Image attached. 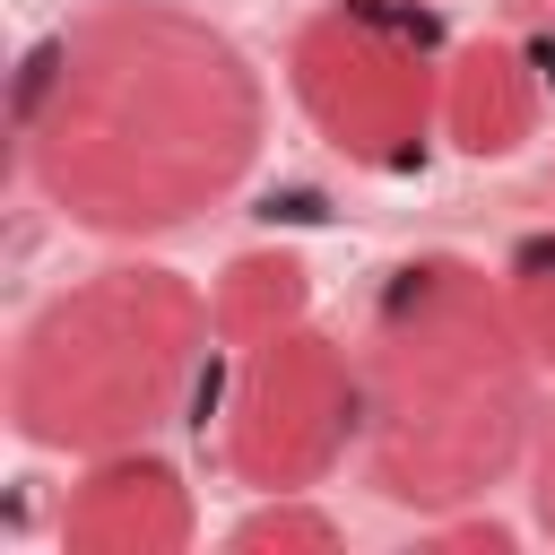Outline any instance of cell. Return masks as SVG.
<instances>
[{"instance_id":"8992f818","label":"cell","mask_w":555,"mask_h":555,"mask_svg":"<svg viewBox=\"0 0 555 555\" xmlns=\"http://www.w3.org/2000/svg\"><path fill=\"white\" fill-rule=\"evenodd\" d=\"M199 538L191 486L173 460H156L147 442L130 451H95L61 503V546L69 555H173Z\"/></svg>"},{"instance_id":"6da1fadb","label":"cell","mask_w":555,"mask_h":555,"mask_svg":"<svg viewBox=\"0 0 555 555\" xmlns=\"http://www.w3.org/2000/svg\"><path fill=\"white\" fill-rule=\"evenodd\" d=\"M260 139L251 52L182 0H95L17 69V173L78 234L147 243L225 208Z\"/></svg>"},{"instance_id":"7a4b0ae2","label":"cell","mask_w":555,"mask_h":555,"mask_svg":"<svg viewBox=\"0 0 555 555\" xmlns=\"http://www.w3.org/2000/svg\"><path fill=\"white\" fill-rule=\"evenodd\" d=\"M356 373H364L356 477L416 520L486 503L538 451L546 364L512 312L503 269H477L468 251H416L373 286Z\"/></svg>"},{"instance_id":"ba28073f","label":"cell","mask_w":555,"mask_h":555,"mask_svg":"<svg viewBox=\"0 0 555 555\" xmlns=\"http://www.w3.org/2000/svg\"><path fill=\"white\" fill-rule=\"evenodd\" d=\"M208 312H217V356H225V347H243V338H260V330L312 312V278H304L295 251H243V260L217 269Z\"/></svg>"},{"instance_id":"5b68a950","label":"cell","mask_w":555,"mask_h":555,"mask_svg":"<svg viewBox=\"0 0 555 555\" xmlns=\"http://www.w3.org/2000/svg\"><path fill=\"white\" fill-rule=\"evenodd\" d=\"M217 460L243 494H321L364 442V373L312 312L217 356Z\"/></svg>"},{"instance_id":"9c48e42d","label":"cell","mask_w":555,"mask_h":555,"mask_svg":"<svg viewBox=\"0 0 555 555\" xmlns=\"http://www.w3.org/2000/svg\"><path fill=\"white\" fill-rule=\"evenodd\" d=\"M503 286H512V312H520V330H529V347L555 382V225L520 234V251L503 260Z\"/></svg>"},{"instance_id":"7c38bea8","label":"cell","mask_w":555,"mask_h":555,"mask_svg":"<svg viewBox=\"0 0 555 555\" xmlns=\"http://www.w3.org/2000/svg\"><path fill=\"white\" fill-rule=\"evenodd\" d=\"M546 9H555V0H546Z\"/></svg>"},{"instance_id":"8fae6325","label":"cell","mask_w":555,"mask_h":555,"mask_svg":"<svg viewBox=\"0 0 555 555\" xmlns=\"http://www.w3.org/2000/svg\"><path fill=\"white\" fill-rule=\"evenodd\" d=\"M520 477H529V520L555 538V416L538 425V451H529V468H520Z\"/></svg>"},{"instance_id":"30bf717a","label":"cell","mask_w":555,"mask_h":555,"mask_svg":"<svg viewBox=\"0 0 555 555\" xmlns=\"http://www.w3.org/2000/svg\"><path fill=\"white\" fill-rule=\"evenodd\" d=\"M234 546H338V520L312 494H260V512L234 520Z\"/></svg>"},{"instance_id":"3957f363","label":"cell","mask_w":555,"mask_h":555,"mask_svg":"<svg viewBox=\"0 0 555 555\" xmlns=\"http://www.w3.org/2000/svg\"><path fill=\"white\" fill-rule=\"evenodd\" d=\"M217 364L208 286L165 260H104L43 295L9 347V425L35 451H130L182 416Z\"/></svg>"},{"instance_id":"277c9868","label":"cell","mask_w":555,"mask_h":555,"mask_svg":"<svg viewBox=\"0 0 555 555\" xmlns=\"http://www.w3.org/2000/svg\"><path fill=\"white\" fill-rule=\"evenodd\" d=\"M451 43L425 0H321L286 35V95L312 139L364 173H416L442 147Z\"/></svg>"},{"instance_id":"52a82bcc","label":"cell","mask_w":555,"mask_h":555,"mask_svg":"<svg viewBox=\"0 0 555 555\" xmlns=\"http://www.w3.org/2000/svg\"><path fill=\"white\" fill-rule=\"evenodd\" d=\"M538 113H546L538 61H529L512 35L451 43V78H442V147H460V156H512V147L538 139Z\"/></svg>"}]
</instances>
